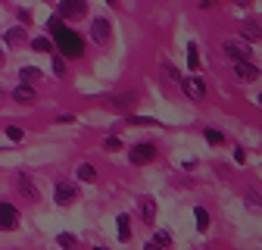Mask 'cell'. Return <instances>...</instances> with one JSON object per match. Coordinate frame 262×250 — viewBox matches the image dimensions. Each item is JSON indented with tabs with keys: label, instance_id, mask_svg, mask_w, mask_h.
Wrapping results in <instances>:
<instances>
[{
	"label": "cell",
	"instance_id": "6da1fadb",
	"mask_svg": "<svg viewBox=\"0 0 262 250\" xmlns=\"http://www.w3.org/2000/svg\"><path fill=\"white\" fill-rule=\"evenodd\" d=\"M50 35H53V44L59 47V53H66L69 59H75V56H81V53H84V41L75 35L72 28H66L59 16H56V19H50Z\"/></svg>",
	"mask_w": 262,
	"mask_h": 250
},
{
	"label": "cell",
	"instance_id": "7a4b0ae2",
	"mask_svg": "<svg viewBox=\"0 0 262 250\" xmlns=\"http://www.w3.org/2000/svg\"><path fill=\"white\" fill-rule=\"evenodd\" d=\"M59 16L62 19H84L88 16V0H59Z\"/></svg>",
	"mask_w": 262,
	"mask_h": 250
},
{
	"label": "cell",
	"instance_id": "3957f363",
	"mask_svg": "<svg viewBox=\"0 0 262 250\" xmlns=\"http://www.w3.org/2000/svg\"><path fill=\"white\" fill-rule=\"evenodd\" d=\"M19 225V210L7 200H0V232H13Z\"/></svg>",
	"mask_w": 262,
	"mask_h": 250
},
{
	"label": "cell",
	"instance_id": "277c9868",
	"mask_svg": "<svg viewBox=\"0 0 262 250\" xmlns=\"http://www.w3.org/2000/svg\"><path fill=\"white\" fill-rule=\"evenodd\" d=\"M110 35H113L110 19H94V22H91V41H94V44H106Z\"/></svg>",
	"mask_w": 262,
	"mask_h": 250
},
{
	"label": "cell",
	"instance_id": "5b68a950",
	"mask_svg": "<svg viewBox=\"0 0 262 250\" xmlns=\"http://www.w3.org/2000/svg\"><path fill=\"white\" fill-rule=\"evenodd\" d=\"M181 91L187 94L190 100H203V97H206V85H203L200 78H184V81H181Z\"/></svg>",
	"mask_w": 262,
	"mask_h": 250
},
{
	"label": "cell",
	"instance_id": "8992f818",
	"mask_svg": "<svg viewBox=\"0 0 262 250\" xmlns=\"http://www.w3.org/2000/svg\"><path fill=\"white\" fill-rule=\"evenodd\" d=\"M153 156H156V147H153V144H138L135 150L128 153V160L135 163V166H141V163H150Z\"/></svg>",
	"mask_w": 262,
	"mask_h": 250
},
{
	"label": "cell",
	"instance_id": "52a82bcc",
	"mask_svg": "<svg viewBox=\"0 0 262 250\" xmlns=\"http://www.w3.org/2000/svg\"><path fill=\"white\" fill-rule=\"evenodd\" d=\"M222 50H225L228 56H231L234 62L250 56V44H247V41H234V38H231V41H225V47H222Z\"/></svg>",
	"mask_w": 262,
	"mask_h": 250
},
{
	"label": "cell",
	"instance_id": "ba28073f",
	"mask_svg": "<svg viewBox=\"0 0 262 250\" xmlns=\"http://www.w3.org/2000/svg\"><path fill=\"white\" fill-rule=\"evenodd\" d=\"M234 75H237L241 81H256V78H259V69L253 66L250 59H237V62H234Z\"/></svg>",
	"mask_w": 262,
	"mask_h": 250
},
{
	"label": "cell",
	"instance_id": "9c48e42d",
	"mask_svg": "<svg viewBox=\"0 0 262 250\" xmlns=\"http://www.w3.org/2000/svg\"><path fill=\"white\" fill-rule=\"evenodd\" d=\"M13 100L16 103H25V107H31L38 100V94H35V88L31 85H16V91H13Z\"/></svg>",
	"mask_w": 262,
	"mask_h": 250
},
{
	"label": "cell",
	"instance_id": "30bf717a",
	"mask_svg": "<svg viewBox=\"0 0 262 250\" xmlns=\"http://www.w3.org/2000/svg\"><path fill=\"white\" fill-rule=\"evenodd\" d=\"M75 197H78V187H75V184H66V181H59V184H56V203H59V206L72 203Z\"/></svg>",
	"mask_w": 262,
	"mask_h": 250
},
{
	"label": "cell",
	"instance_id": "8fae6325",
	"mask_svg": "<svg viewBox=\"0 0 262 250\" xmlns=\"http://www.w3.org/2000/svg\"><path fill=\"white\" fill-rule=\"evenodd\" d=\"M16 184H19V191H22V197H25V200H38V197H41V191H38L35 184H31V178H28V175H16Z\"/></svg>",
	"mask_w": 262,
	"mask_h": 250
},
{
	"label": "cell",
	"instance_id": "7c38bea8",
	"mask_svg": "<svg viewBox=\"0 0 262 250\" xmlns=\"http://www.w3.org/2000/svg\"><path fill=\"white\" fill-rule=\"evenodd\" d=\"M241 31H244V38H250V41H259V38H262V28H259L253 19L241 22Z\"/></svg>",
	"mask_w": 262,
	"mask_h": 250
},
{
	"label": "cell",
	"instance_id": "4fadbf2b",
	"mask_svg": "<svg viewBox=\"0 0 262 250\" xmlns=\"http://www.w3.org/2000/svg\"><path fill=\"white\" fill-rule=\"evenodd\" d=\"M141 213H144V222L153 225V219H156V203L150 197H141Z\"/></svg>",
	"mask_w": 262,
	"mask_h": 250
},
{
	"label": "cell",
	"instance_id": "5bb4252c",
	"mask_svg": "<svg viewBox=\"0 0 262 250\" xmlns=\"http://www.w3.org/2000/svg\"><path fill=\"white\" fill-rule=\"evenodd\" d=\"M7 44H13V47H19V44H25V28H10L7 31Z\"/></svg>",
	"mask_w": 262,
	"mask_h": 250
},
{
	"label": "cell",
	"instance_id": "9a60e30c",
	"mask_svg": "<svg viewBox=\"0 0 262 250\" xmlns=\"http://www.w3.org/2000/svg\"><path fill=\"white\" fill-rule=\"evenodd\" d=\"M19 78H22V85H35V81L41 78V69H35V66H25V69L19 72Z\"/></svg>",
	"mask_w": 262,
	"mask_h": 250
},
{
	"label": "cell",
	"instance_id": "2e32d148",
	"mask_svg": "<svg viewBox=\"0 0 262 250\" xmlns=\"http://www.w3.org/2000/svg\"><path fill=\"white\" fill-rule=\"evenodd\" d=\"M193 219H196V228H200V232L209 228V213H206L203 206H196V210H193Z\"/></svg>",
	"mask_w": 262,
	"mask_h": 250
},
{
	"label": "cell",
	"instance_id": "e0dca14e",
	"mask_svg": "<svg viewBox=\"0 0 262 250\" xmlns=\"http://www.w3.org/2000/svg\"><path fill=\"white\" fill-rule=\"evenodd\" d=\"M78 178H81V181H97V169H94L91 163H81V166H78Z\"/></svg>",
	"mask_w": 262,
	"mask_h": 250
},
{
	"label": "cell",
	"instance_id": "ac0fdd59",
	"mask_svg": "<svg viewBox=\"0 0 262 250\" xmlns=\"http://www.w3.org/2000/svg\"><path fill=\"white\" fill-rule=\"evenodd\" d=\"M56 241H59V247H66V250H75V247H78V238H75V235H66V232H62Z\"/></svg>",
	"mask_w": 262,
	"mask_h": 250
},
{
	"label": "cell",
	"instance_id": "d6986e66",
	"mask_svg": "<svg viewBox=\"0 0 262 250\" xmlns=\"http://www.w3.org/2000/svg\"><path fill=\"white\" fill-rule=\"evenodd\" d=\"M50 47H53L50 38H35V41H31V50H38V53H47Z\"/></svg>",
	"mask_w": 262,
	"mask_h": 250
},
{
	"label": "cell",
	"instance_id": "ffe728a7",
	"mask_svg": "<svg viewBox=\"0 0 262 250\" xmlns=\"http://www.w3.org/2000/svg\"><path fill=\"white\" fill-rule=\"evenodd\" d=\"M119 238H122V241H128V238H131V228H128V216H125V213L119 216Z\"/></svg>",
	"mask_w": 262,
	"mask_h": 250
},
{
	"label": "cell",
	"instance_id": "44dd1931",
	"mask_svg": "<svg viewBox=\"0 0 262 250\" xmlns=\"http://www.w3.org/2000/svg\"><path fill=\"white\" fill-rule=\"evenodd\" d=\"M187 62H190V69H196V66H200V56H196V47H193V44L187 47Z\"/></svg>",
	"mask_w": 262,
	"mask_h": 250
},
{
	"label": "cell",
	"instance_id": "7402d4cb",
	"mask_svg": "<svg viewBox=\"0 0 262 250\" xmlns=\"http://www.w3.org/2000/svg\"><path fill=\"white\" fill-rule=\"evenodd\" d=\"M203 135H206V141H209V144H222V141H225V138H222V132H215V129H206Z\"/></svg>",
	"mask_w": 262,
	"mask_h": 250
},
{
	"label": "cell",
	"instance_id": "603a6c76",
	"mask_svg": "<svg viewBox=\"0 0 262 250\" xmlns=\"http://www.w3.org/2000/svg\"><path fill=\"white\" fill-rule=\"evenodd\" d=\"M153 241H156L159 247H169V244H172V235H169V232H156V238H153Z\"/></svg>",
	"mask_w": 262,
	"mask_h": 250
},
{
	"label": "cell",
	"instance_id": "cb8c5ba5",
	"mask_svg": "<svg viewBox=\"0 0 262 250\" xmlns=\"http://www.w3.org/2000/svg\"><path fill=\"white\" fill-rule=\"evenodd\" d=\"M53 72H56L59 78H66V62H62V56H56V59H53Z\"/></svg>",
	"mask_w": 262,
	"mask_h": 250
},
{
	"label": "cell",
	"instance_id": "d4e9b609",
	"mask_svg": "<svg viewBox=\"0 0 262 250\" xmlns=\"http://www.w3.org/2000/svg\"><path fill=\"white\" fill-rule=\"evenodd\" d=\"M128 103H131V94H122V97H119V100H116V107H119V110H125V107H128Z\"/></svg>",
	"mask_w": 262,
	"mask_h": 250
},
{
	"label": "cell",
	"instance_id": "484cf974",
	"mask_svg": "<svg viewBox=\"0 0 262 250\" xmlns=\"http://www.w3.org/2000/svg\"><path fill=\"white\" fill-rule=\"evenodd\" d=\"M128 122H131V125H156V122H153V119H138V116H131V119H128Z\"/></svg>",
	"mask_w": 262,
	"mask_h": 250
},
{
	"label": "cell",
	"instance_id": "4316f807",
	"mask_svg": "<svg viewBox=\"0 0 262 250\" xmlns=\"http://www.w3.org/2000/svg\"><path fill=\"white\" fill-rule=\"evenodd\" d=\"M7 135H10L13 141H19V138H22V129H16V125H13V129H7Z\"/></svg>",
	"mask_w": 262,
	"mask_h": 250
},
{
	"label": "cell",
	"instance_id": "83f0119b",
	"mask_svg": "<svg viewBox=\"0 0 262 250\" xmlns=\"http://www.w3.org/2000/svg\"><path fill=\"white\" fill-rule=\"evenodd\" d=\"M119 147H122L119 138H110V141H106V150H119Z\"/></svg>",
	"mask_w": 262,
	"mask_h": 250
},
{
	"label": "cell",
	"instance_id": "f1b7e54d",
	"mask_svg": "<svg viewBox=\"0 0 262 250\" xmlns=\"http://www.w3.org/2000/svg\"><path fill=\"white\" fill-rule=\"evenodd\" d=\"M166 78H172V81H178V72H175L172 66H166Z\"/></svg>",
	"mask_w": 262,
	"mask_h": 250
},
{
	"label": "cell",
	"instance_id": "f546056e",
	"mask_svg": "<svg viewBox=\"0 0 262 250\" xmlns=\"http://www.w3.org/2000/svg\"><path fill=\"white\" fill-rule=\"evenodd\" d=\"M144 250H162V247H159V244H156V241H150V244H147V247H144Z\"/></svg>",
	"mask_w": 262,
	"mask_h": 250
},
{
	"label": "cell",
	"instance_id": "4dcf8cb0",
	"mask_svg": "<svg viewBox=\"0 0 262 250\" xmlns=\"http://www.w3.org/2000/svg\"><path fill=\"white\" fill-rule=\"evenodd\" d=\"M212 4H215V0H200V7H203V10H209Z\"/></svg>",
	"mask_w": 262,
	"mask_h": 250
},
{
	"label": "cell",
	"instance_id": "1f68e13d",
	"mask_svg": "<svg viewBox=\"0 0 262 250\" xmlns=\"http://www.w3.org/2000/svg\"><path fill=\"white\" fill-rule=\"evenodd\" d=\"M0 66H4V50H0Z\"/></svg>",
	"mask_w": 262,
	"mask_h": 250
},
{
	"label": "cell",
	"instance_id": "d6a6232c",
	"mask_svg": "<svg viewBox=\"0 0 262 250\" xmlns=\"http://www.w3.org/2000/svg\"><path fill=\"white\" fill-rule=\"evenodd\" d=\"M237 4H250V0H237Z\"/></svg>",
	"mask_w": 262,
	"mask_h": 250
},
{
	"label": "cell",
	"instance_id": "836d02e7",
	"mask_svg": "<svg viewBox=\"0 0 262 250\" xmlns=\"http://www.w3.org/2000/svg\"><path fill=\"white\" fill-rule=\"evenodd\" d=\"M106 4H113V7H116V0H106Z\"/></svg>",
	"mask_w": 262,
	"mask_h": 250
},
{
	"label": "cell",
	"instance_id": "e575fe53",
	"mask_svg": "<svg viewBox=\"0 0 262 250\" xmlns=\"http://www.w3.org/2000/svg\"><path fill=\"white\" fill-rule=\"evenodd\" d=\"M94 250H106V247H94Z\"/></svg>",
	"mask_w": 262,
	"mask_h": 250
},
{
	"label": "cell",
	"instance_id": "d590c367",
	"mask_svg": "<svg viewBox=\"0 0 262 250\" xmlns=\"http://www.w3.org/2000/svg\"><path fill=\"white\" fill-rule=\"evenodd\" d=\"M259 103H262V94H259Z\"/></svg>",
	"mask_w": 262,
	"mask_h": 250
}]
</instances>
